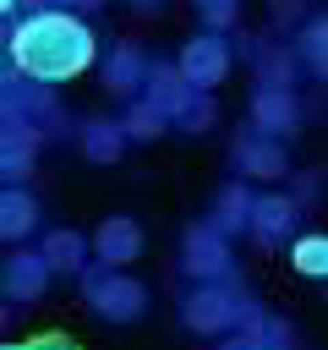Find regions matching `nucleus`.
<instances>
[{"mask_svg": "<svg viewBox=\"0 0 328 350\" xmlns=\"http://www.w3.org/2000/svg\"><path fill=\"white\" fill-rule=\"evenodd\" d=\"M93 55H98L93 33L77 16H60V11H38L11 33L16 71H27L38 82H71V77H82L93 66Z\"/></svg>", "mask_w": 328, "mask_h": 350, "instance_id": "1", "label": "nucleus"}, {"mask_svg": "<svg viewBox=\"0 0 328 350\" xmlns=\"http://www.w3.org/2000/svg\"><path fill=\"white\" fill-rule=\"evenodd\" d=\"M290 262H295L306 279H317V273L328 268V241H323V235H306V241H295V246H290Z\"/></svg>", "mask_w": 328, "mask_h": 350, "instance_id": "2", "label": "nucleus"}, {"mask_svg": "<svg viewBox=\"0 0 328 350\" xmlns=\"http://www.w3.org/2000/svg\"><path fill=\"white\" fill-rule=\"evenodd\" d=\"M5 11H11V0H0V16H5Z\"/></svg>", "mask_w": 328, "mask_h": 350, "instance_id": "3", "label": "nucleus"}]
</instances>
